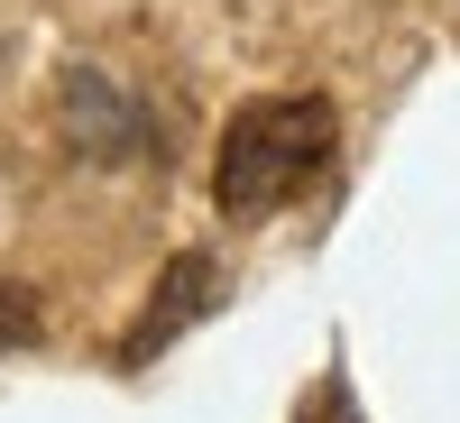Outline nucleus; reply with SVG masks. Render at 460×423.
Here are the masks:
<instances>
[{
	"label": "nucleus",
	"mask_w": 460,
	"mask_h": 423,
	"mask_svg": "<svg viewBox=\"0 0 460 423\" xmlns=\"http://www.w3.org/2000/svg\"><path fill=\"white\" fill-rule=\"evenodd\" d=\"M341 147V110L323 93H267V101H240L221 129V157H212V203L230 221H267L286 212L304 184L332 166Z\"/></svg>",
	"instance_id": "obj_1"
},
{
	"label": "nucleus",
	"mask_w": 460,
	"mask_h": 423,
	"mask_svg": "<svg viewBox=\"0 0 460 423\" xmlns=\"http://www.w3.org/2000/svg\"><path fill=\"white\" fill-rule=\"evenodd\" d=\"M221 304H230V277H221V258H203V249L166 258L157 295L138 304V322H129V340H120V368H147V359H157L175 331H194L203 313H221Z\"/></svg>",
	"instance_id": "obj_2"
},
{
	"label": "nucleus",
	"mask_w": 460,
	"mask_h": 423,
	"mask_svg": "<svg viewBox=\"0 0 460 423\" xmlns=\"http://www.w3.org/2000/svg\"><path fill=\"white\" fill-rule=\"evenodd\" d=\"M56 110H65V129H74L84 157H147V147H157V138H147V110L129 93H111L102 65H65ZM157 157H166V147H157Z\"/></svg>",
	"instance_id": "obj_3"
},
{
	"label": "nucleus",
	"mask_w": 460,
	"mask_h": 423,
	"mask_svg": "<svg viewBox=\"0 0 460 423\" xmlns=\"http://www.w3.org/2000/svg\"><path fill=\"white\" fill-rule=\"evenodd\" d=\"M28 340H37V295L0 277V359H10V350H28Z\"/></svg>",
	"instance_id": "obj_4"
},
{
	"label": "nucleus",
	"mask_w": 460,
	"mask_h": 423,
	"mask_svg": "<svg viewBox=\"0 0 460 423\" xmlns=\"http://www.w3.org/2000/svg\"><path fill=\"white\" fill-rule=\"evenodd\" d=\"M295 423H350V387H341V377H323V396L304 405Z\"/></svg>",
	"instance_id": "obj_5"
}]
</instances>
